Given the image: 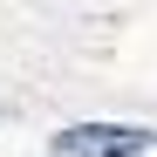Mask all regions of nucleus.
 Segmentation results:
<instances>
[{"instance_id": "obj_1", "label": "nucleus", "mask_w": 157, "mask_h": 157, "mask_svg": "<svg viewBox=\"0 0 157 157\" xmlns=\"http://www.w3.org/2000/svg\"><path fill=\"white\" fill-rule=\"evenodd\" d=\"M157 137L137 123H75L55 137V157H144Z\"/></svg>"}]
</instances>
